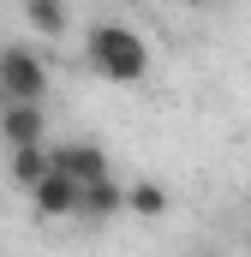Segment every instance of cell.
Segmentation results:
<instances>
[{"label":"cell","mask_w":251,"mask_h":257,"mask_svg":"<svg viewBox=\"0 0 251 257\" xmlns=\"http://www.w3.org/2000/svg\"><path fill=\"white\" fill-rule=\"evenodd\" d=\"M78 180L72 174H60V168H48L36 186H30V209L42 215V221H66V215H78Z\"/></svg>","instance_id":"3957f363"},{"label":"cell","mask_w":251,"mask_h":257,"mask_svg":"<svg viewBox=\"0 0 251 257\" xmlns=\"http://www.w3.org/2000/svg\"><path fill=\"white\" fill-rule=\"evenodd\" d=\"M24 18H30V30H36V36H66L72 6H66V0H24Z\"/></svg>","instance_id":"9c48e42d"},{"label":"cell","mask_w":251,"mask_h":257,"mask_svg":"<svg viewBox=\"0 0 251 257\" xmlns=\"http://www.w3.org/2000/svg\"><path fill=\"white\" fill-rule=\"evenodd\" d=\"M84 66L96 72V78H108V84H138L144 72H150V42H144V30H132V24H90L84 30Z\"/></svg>","instance_id":"6da1fadb"},{"label":"cell","mask_w":251,"mask_h":257,"mask_svg":"<svg viewBox=\"0 0 251 257\" xmlns=\"http://www.w3.org/2000/svg\"><path fill=\"white\" fill-rule=\"evenodd\" d=\"M78 215H90V221H114V215H126V186L114 180V174L84 180V192H78Z\"/></svg>","instance_id":"277c9868"},{"label":"cell","mask_w":251,"mask_h":257,"mask_svg":"<svg viewBox=\"0 0 251 257\" xmlns=\"http://www.w3.org/2000/svg\"><path fill=\"white\" fill-rule=\"evenodd\" d=\"M42 126H48L42 102H0V138H6V150L12 144H36Z\"/></svg>","instance_id":"8992f818"},{"label":"cell","mask_w":251,"mask_h":257,"mask_svg":"<svg viewBox=\"0 0 251 257\" xmlns=\"http://www.w3.org/2000/svg\"><path fill=\"white\" fill-rule=\"evenodd\" d=\"M48 162H54L60 174H72L78 186L96 180V174H108V150H102V144H84V138H78V144H60V150H48Z\"/></svg>","instance_id":"5b68a950"},{"label":"cell","mask_w":251,"mask_h":257,"mask_svg":"<svg viewBox=\"0 0 251 257\" xmlns=\"http://www.w3.org/2000/svg\"><path fill=\"white\" fill-rule=\"evenodd\" d=\"M126 215H138V221H162V215H168V186H156V180H132V186H126Z\"/></svg>","instance_id":"ba28073f"},{"label":"cell","mask_w":251,"mask_h":257,"mask_svg":"<svg viewBox=\"0 0 251 257\" xmlns=\"http://www.w3.org/2000/svg\"><path fill=\"white\" fill-rule=\"evenodd\" d=\"M197 6H221V0H197Z\"/></svg>","instance_id":"30bf717a"},{"label":"cell","mask_w":251,"mask_h":257,"mask_svg":"<svg viewBox=\"0 0 251 257\" xmlns=\"http://www.w3.org/2000/svg\"><path fill=\"white\" fill-rule=\"evenodd\" d=\"M0 102H48V60L30 42L0 48Z\"/></svg>","instance_id":"7a4b0ae2"},{"label":"cell","mask_w":251,"mask_h":257,"mask_svg":"<svg viewBox=\"0 0 251 257\" xmlns=\"http://www.w3.org/2000/svg\"><path fill=\"white\" fill-rule=\"evenodd\" d=\"M48 168H54V162H48V144H42V138H36V144H12V168H6V174H12L18 192H30Z\"/></svg>","instance_id":"52a82bcc"}]
</instances>
